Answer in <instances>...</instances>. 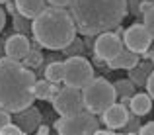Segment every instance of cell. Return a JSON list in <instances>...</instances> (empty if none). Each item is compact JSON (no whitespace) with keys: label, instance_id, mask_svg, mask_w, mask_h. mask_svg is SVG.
<instances>
[{"label":"cell","instance_id":"26","mask_svg":"<svg viewBox=\"0 0 154 135\" xmlns=\"http://www.w3.org/2000/svg\"><path fill=\"white\" fill-rule=\"evenodd\" d=\"M146 92H148V96H150L152 102H154V71L148 75V80H146Z\"/></svg>","mask_w":154,"mask_h":135},{"label":"cell","instance_id":"3","mask_svg":"<svg viewBox=\"0 0 154 135\" xmlns=\"http://www.w3.org/2000/svg\"><path fill=\"white\" fill-rule=\"evenodd\" d=\"M35 41L51 51H63L76 37V24L64 8L49 6L31 24Z\"/></svg>","mask_w":154,"mask_h":135},{"label":"cell","instance_id":"1","mask_svg":"<svg viewBox=\"0 0 154 135\" xmlns=\"http://www.w3.org/2000/svg\"><path fill=\"white\" fill-rule=\"evenodd\" d=\"M76 30L80 34L100 35L117 30L129 12L127 0H72L68 6Z\"/></svg>","mask_w":154,"mask_h":135},{"label":"cell","instance_id":"30","mask_svg":"<svg viewBox=\"0 0 154 135\" xmlns=\"http://www.w3.org/2000/svg\"><path fill=\"white\" fill-rule=\"evenodd\" d=\"M4 26H6V12H4L2 8H0V34H2Z\"/></svg>","mask_w":154,"mask_h":135},{"label":"cell","instance_id":"17","mask_svg":"<svg viewBox=\"0 0 154 135\" xmlns=\"http://www.w3.org/2000/svg\"><path fill=\"white\" fill-rule=\"evenodd\" d=\"M59 86L57 84H53L49 82V80H37L35 82V86H33V94H35V100H51L53 102V98L59 94Z\"/></svg>","mask_w":154,"mask_h":135},{"label":"cell","instance_id":"32","mask_svg":"<svg viewBox=\"0 0 154 135\" xmlns=\"http://www.w3.org/2000/svg\"><path fill=\"white\" fill-rule=\"evenodd\" d=\"M144 55H146V57H148V59H150V61H154V49H152V51H150V49H148V51L144 53Z\"/></svg>","mask_w":154,"mask_h":135},{"label":"cell","instance_id":"31","mask_svg":"<svg viewBox=\"0 0 154 135\" xmlns=\"http://www.w3.org/2000/svg\"><path fill=\"white\" fill-rule=\"evenodd\" d=\"M37 135H49V127H47V125H39Z\"/></svg>","mask_w":154,"mask_h":135},{"label":"cell","instance_id":"34","mask_svg":"<svg viewBox=\"0 0 154 135\" xmlns=\"http://www.w3.org/2000/svg\"><path fill=\"white\" fill-rule=\"evenodd\" d=\"M8 2H10V0H0V4H8Z\"/></svg>","mask_w":154,"mask_h":135},{"label":"cell","instance_id":"19","mask_svg":"<svg viewBox=\"0 0 154 135\" xmlns=\"http://www.w3.org/2000/svg\"><path fill=\"white\" fill-rule=\"evenodd\" d=\"M45 79L53 84H60L64 79V61H55L49 63L45 69Z\"/></svg>","mask_w":154,"mask_h":135},{"label":"cell","instance_id":"27","mask_svg":"<svg viewBox=\"0 0 154 135\" xmlns=\"http://www.w3.org/2000/svg\"><path fill=\"white\" fill-rule=\"evenodd\" d=\"M152 6H154V0H143V2L139 4V12H140V14H146Z\"/></svg>","mask_w":154,"mask_h":135},{"label":"cell","instance_id":"12","mask_svg":"<svg viewBox=\"0 0 154 135\" xmlns=\"http://www.w3.org/2000/svg\"><path fill=\"white\" fill-rule=\"evenodd\" d=\"M102 120H103V124L107 125L109 129H121V127H125L127 121H129L127 106H125V104H117V102H115V104L109 106V108L102 114Z\"/></svg>","mask_w":154,"mask_h":135},{"label":"cell","instance_id":"20","mask_svg":"<svg viewBox=\"0 0 154 135\" xmlns=\"http://www.w3.org/2000/svg\"><path fill=\"white\" fill-rule=\"evenodd\" d=\"M12 24H14V31H18V34H23V35H26L27 31H31L29 20L23 18L20 12H14V14H12Z\"/></svg>","mask_w":154,"mask_h":135},{"label":"cell","instance_id":"9","mask_svg":"<svg viewBox=\"0 0 154 135\" xmlns=\"http://www.w3.org/2000/svg\"><path fill=\"white\" fill-rule=\"evenodd\" d=\"M123 49H125L123 47V41H121V37L115 34V31H105V34H100L98 39H96V43H94L96 57H100L103 63L113 61L121 51H123Z\"/></svg>","mask_w":154,"mask_h":135},{"label":"cell","instance_id":"22","mask_svg":"<svg viewBox=\"0 0 154 135\" xmlns=\"http://www.w3.org/2000/svg\"><path fill=\"white\" fill-rule=\"evenodd\" d=\"M82 51H84V43L80 41L78 37H74L70 45H66V47L63 49V53L66 57H78V55H82Z\"/></svg>","mask_w":154,"mask_h":135},{"label":"cell","instance_id":"25","mask_svg":"<svg viewBox=\"0 0 154 135\" xmlns=\"http://www.w3.org/2000/svg\"><path fill=\"white\" fill-rule=\"evenodd\" d=\"M10 124H12V114L6 112V110H0V129H4Z\"/></svg>","mask_w":154,"mask_h":135},{"label":"cell","instance_id":"4","mask_svg":"<svg viewBox=\"0 0 154 135\" xmlns=\"http://www.w3.org/2000/svg\"><path fill=\"white\" fill-rule=\"evenodd\" d=\"M82 96H84V104L86 110L92 114H103L109 106L115 104L117 94L113 84L107 79H98L96 76L90 84L82 88Z\"/></svg>","mask_w":154,"mask_h":135},{"label":"cell","instance_id":"21","mask_svg":"<svg viewBox=\"0 0 154 135\" xmlns=\"http://www.w3.org/2000/svg\"><path fill=\"white\" fill-rule=\"evenodd\" d=\"M41 63H43V55L37 51V49H33V45H31V51H29V55L23 59V65H26L27 69H35Z\"/></svg>","mask_w":154,"mask_h":135},{"label":"cell","instance_id":"24","mask_svg":"<svg viewBox=\"0 0 154 135\" xmlns=\"http://www.w3.org/2000/svg\"><path fill=\"white\" fill-rule=\"evenodd\" d=\"M0 135H26V133H23L16 124H10V125H6L4 129H0Z\"/></svg>","mask_w":154,"mask_h":135},{"label":"cell","instance_id":"18","mask_svg":"<svg viewBox=\"0 0 154 135\" xmlns=\"http://www.w3.org/2000/svg\"><path fill=\"white\" fill-rule=\"evenodd\" d=\"M113 88H115V94L121 98V104H125V106H127L129 102H131V98L137 94V86H135V82H133L131 79L117 80V82L113 84Z\"/></svg>","mask_w":154,"mask_h":135},{"label":"cell","instance_id":"7","mask_svg":"<svg viewBox=\"0 0 154 135\" xmlns=\"http://www.w3.org/2000/svg\"><path fill=\"white\" fill-rule=\"evenodd\" d=\"M53 110L59 114L60 117L66 116H74L86 110L84 104V96L80 88H72V86H64L59 90L55 98H53Z\"/></svg>","mask_w":154,"mask_h":135},{"label":"cell","instance_id":"29","mask_svg":"<svg viewBox=\"0 0 154 135\" xmlns=\"http://www.w3.org/2000/svg\"><path fill=\"white\" fill-rule=\"evenodd\" d=\"M139 135H154V121L143 125V127H140V131H139Z\"/></svg>","mask_w":154,"mask_h":135},{"label":"cell","instance_id":"10","mask_svg":"<svg viewBox=\"0 0 154 135\" xmlns=\"http://www.w3.org/2000/svg\"><path fill=\"white\" fill-rule=\"evenodd\" d=\"M12 121H14L26 135H29L31 131H35V129L41 125V112H39V108H35V106H29V108L22 110V112L12 114Z\"/></svg>","mask_w":154,"mask_h":135},{"label":"cell","instance_id":"16","mask_svg":"<svg viewBox=\"0 0 154 135\" xmlns=\"http://www.w3.org/2000/svg\"><path fill=\"white\" fill-rule=\"evenodd\" d=\"M137 63H139V55H137V53H133V51H129V49L125 47L123 51L115 57V59L109 61L107 67L113 69V71H117V69H127V71H129V69H133Z\"/></svg>","mask_w":154,"mask_h":135},{"label":"cell","instance_id":"14","mask_svg":"<svg viewBox=\"0 0 154 135\" xmlns=\"http://www.w3.org/2000/svg\"><path fill=\"white\" fill-rule=\"evenodd\" d=\"M16 10L27 20H35L45 10V0H14Z\"/></svg>","mask_w":154,"mask_h":135},{"label":"cell","instance_id":"5","mask_svg":"<svg viewBox=\"0 0 154 135\" xmlns=\"http://www.w3.org/2000/svg\"><path fill=\"white\" fill-rule=\"evenodd\" d=\"M98 125L100 124L96 120V114L88 112V110L74 114V116L59 117L55 121V129L59 135H94Z\"/></svg>","mask_w":154,"mask_h":135},{"label":"cell","instance_id":"23","mask_svg":"<svg viewBox=\"0 0 154 135\" xmlns=\"http://www.w3.org/2000/svg\"><path fill=\"white\" fill-rule=\"evenodd\" d=\"M143 16H144V27L148 30L150 37L154 39V6L146 12V14H143Z\"/></svg>","mask_w":154,"mask_h":135},{"label":"cell","instance_id":"13","mask_svg":"<svg viewBox=\"0 0 154 135\" xmlns=\"http://www.w3.org/2000/svg\"><path fill=\"white\" fill-rule=\"evenodd\" d=\"M154 71V63L152 61H139L133 69H129V79L135 82V86L139 88H146V80H148V75Z\"/></svg>","mask_w":154,"mask_h":135},{"label":"cell","instance_id":"2","mask_svg":"<svg viewBox=\"0 0 154 135\" xmlns=\"http://www.w3.org/2000/svg\"><path fill=\"white\" fill-rule=\"evenodd\" d=\"M35 75L22 61L0 57V110L10 114L33 106Z\"/></svg>","mask_w":154,"mask_h":135},{"label":"cell","instance_id":"28","mask_svg":"<svg viewBox=\"0 0 154 135\" xmlns=\"http://www.w3.org/2000/svg\"><path fill=\"white\" fill-rule=\"evenodd\" d=\"M47 2H49L51 6H55V8H66V6H70L72 0H47Z\"/></svg>","mask_w":154,"mask_h":135},{"label":"cell","instance_id":"6","mask_svg":"<svg viewBox=\"0 0 154 135\" xmlns=\"http://www.w3.org/2000/svg\"><path fill=\"white\" fill-rule=\"evenodd\" d=\"M94 67L86 57L78 55V57H66L64 61V86H72V88H80L82 90L86 84H90L94 80Z\"/></svg>","mask_w":154,"mask_h":135},{"label":"cell","instance_id":"33","mask_svg":"<svg viewBox=\"0 0 154 135\" xmlns=\"http://www.w3.org/2000/svg\"><path fill=\"white\" fill-rule=\"evenodd\" d=\"M94 135H109V133H107V131H103V129H100V127H98V129H96V131H94Z\"/></svg>","mask_w":154,"mask_h":135},{"label":"cell","instance_id":"11","mask_svg":"<svg viewBox=\"0 0 154 135\" xmlns=\"http://www.w3.org/2000/svg\"><path fill=\"white\" fill-rule=\"evenodd\" d=\"M4 51H6V57H10V59L23 61L31 51V43L23 34H14V35H10V37L6 39Z\"/></svg>","mask_w":154,"mask_h":135},{"label":"cell","instance_id":"15","mask_svg":"<svg viewBox=\"0 0 154 135\" xmlns=\"http://www.w3.org/2000/svg\"><path fill=\"white\" fill-rule=\"evenodd\" d=\"M129 108H131L133 116L140 117V116H146L148 112L152 110V98L148 96V92H137L135 96L131 98V102H129Z\"/></svg>","mask_w":154,"mask_h":135},{"label":"cell","instance_id":"8","mask_svg":"<svg viewBox=\"0 0 154 135\" xmlns=\"http://www.w3.org/2000/svg\"><path fill=\"white\" fill-rule=\"evenodd\" d=\"M123 41H125V47L129 51L137 53V55H144L150 49L152 37L148 34V30L144 27V24H133V26H129L125 30Z\"/></svg>","mask_w":154,"mask_h":135}]
</instances>
